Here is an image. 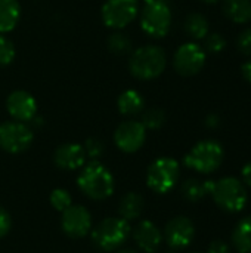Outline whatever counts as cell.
Listing matches in <instances>:
<instances>
[{"label": "cell", "mask_w": 251, "mask_h": 253, "mask_svg": "<svg viewBox=\"0 0 251 253\" xmlns=\"http://www.w3.org/2000/svg\"><path fill=\"white\" fill-rule=\"evenodd\" d=\"M207 253H229V246H228V243H225L222 240H216L209 246Z\"/></svg>", "instance_id": "1f68e13d"}, {"label": "cell", "mask_w": 251, "mask_h": 253, "mask_svg": "<svg viewBox=\"0 0 251 253\" xmlns=\"http://www.w3.org/2000/svg\"><path fill=\"white\" fill-rule=\"evenodd\" d=\"M195 237V227L192 221L186 216H176L170 219L164 228L166 243L172 249L188 248Z\"/></svg>", "instance_id": "5bb4252c"}, {"label": "cell", "mask_w": 251, "mask_h": 253, "mask_svg": "<svg viewBox=\"0 0 251 253\" xmlns=\"http://www.w3.org/2000/svg\"><path fill=\"white\" fill-rule=\"evenodd\" d=\"M223 13L235 24L251 21V0H223Z\"/></svg>", "instance_id": "ffe728a7"}, {"label": "cell", "mask_w": 251, "mask_h": 253, "mask_svg": "<svg viewBox=\"0 0 251 253\" xmlns=\"http://www.w3.org/2000/svg\"><path fill=\"white\" fill-rule=\"evenodd\" d=\"M93 245L102 252L118 251L132 236L130 222L123 218H107L90 231Z\"/></svg>", "instance_id": "3957f363"}, {"label": "cell", "mask_w": 251, "mask_h": 253, "mask_svg": "<svg viewBox=\"0 0 251 253\" xmlns=\"http://www.w3.org/2000/svg\"><path fill=\"white\" fill-rule=\"evenodd\" d=\"M77 185L92 200H105L115 191V179L111 170L99 160L86 162L77 176Z\"/></svg>", "instance_id": "6da1fadb"}, {"label": "cell", "mask_w": 251, "mask_h": 253, "mask_svg": "<svg viewBox=\"0 0 251 253\" xmlns=\"http://www.w3.org/2000/svg\"><path fill=\"white\" fill-rule=\"evenodd\" d=\"M84 151H86V156L90 157L92 160H98L104 151H105V145L101 139L98 138H89L86 142H84Z\"/></svg>", "instance_id": "f1b7e54d"}, {"label": "cell", "mask_w": 251, "mask_h": 253, "mask_svg": "<svg viewBox=\"0 0 251 253\" xmlns=\"http://www.w3.org/2000/svg\"><path fill=\"white\" fill-rule=\"evenodd\" d=\"M145 200L139 193H127L121 197L118 203V215L127 222L136 221L143 213Z\"/></svg>", "instance_id": "e0dca14e"}, {"label": "cell", "mask_w": 251, "mask_h": 253, "mask_svg": "<svg viewBox=\"0 0 251 253\" xmlns=\"http://www.w3.org/2000/svg\"><path fill=\"white\" fill-rule=\"evenodd\" d=\"M62 231L71 239H83L92 231V215L81 205H71L62 212Z\"/></svg>", "instance_id": "7c38bea8"}, {"label": "cell", "mask_w": 251, "mask_h": 253, "mask_svg": "<svg viewBox=\"0 0 251 253\" xmlns=\"http://www.w3.org/2000/svg\"><path fill=\"white\" fill-rule=\"evenodd\" d=\"M213 181H200V179H188L182 185V194L189 202H200L207 194H210Z\"/></svg>", "instance_id": "7402d4cb"}, {"label": "cell", "mask_w": 251, "mask_h": 253, "mask_svg": "<svg viewBox=\"0 0 251 253\" xmlns=\"http://www.w3.org/2000/svg\"><path fill=\"white\" fill-rule=\"evenodd\" d=\"M136 246L145 253H155L158 251L163 234L160 228L151 221H141L132 231Z\"/></svg>", "instance_id": "2e32d148"}, {"label": "cell", "mask_w": 251, "mask_h": 253, "mask_svg": "<svg viewBox=\"0 0 251 253\" xmlns=\"http://www.w3.org/2000/svg\"><path fill=\"white\" fill-rule=\"evenodd\" d=\"M139 10V0H107L101 15L108 28L123 30L138 18Z\"/></svg>", "instance_id": "9c48e42d"}, {"label": "cell", "mask_w": 251, "mask_h": 253, "mask_svg": "<svg viewBox=\"0 0 251 253\" xmlns=\"http://www.w3.org/2000/svg\"><path fill=\"white\" fill-rule=\"evenodd\" d=\"M12 228V218L9 212L0 206V239H3Z\"/></svg>", "instance_id": "4dcf8cb0"}, {"label": "cell", "mask_w": 251, "mask_h": 253, "mask_svg": "<svg viewBox=\"0 0 251 253\" xmlns=\"http://www.w3.org/2000/svg\"><path fill=\"white\" fill-rule=\"evenodd\" d=\"M217 123H219V119L216 117V116H209L207 117V126H217Z\"/></svg>", "instance_id": "e575fe53"}, {"label": "cell", "mask_w": 251, "mask_h": 253, "mask_svg": "<svg viewBox=\"0 0 251 253\" xmlns=\"http://www.w3.org/2000/svg\"><path fill=\"white\" fill-rule=\"evenodd\" d=\"M167 253H175V252H167Z\"/></svg>", "instance_id": "74e56055"}, {"label": "cell", "mask_w": 251, "mask_h": 253, "mask_svg": "<svg viewBox=\"0 0 251 253\" xmlns=\"http://www.w3.org/2000/svg\"><path fill=\"white\" fill-rule=\"evenodd\" d=\"M241 74H243V77L251 84V59L246 61V62L241 65Z\"/></svg>", "instance_id": "d6a6232c"}, {"label": "cell", "mask_w": 251, "mask_h": 253, "mask_svg": "<svg viewBox=\"0 0 251 253\" xmlns=\"http://www.w3.org/2000/svg\"><path fill=\"white\" fill-rule=\"evenodd\" d=\"M243 179H244V182L249 185V187H251V162L250 163H247L244 168H243Z\"/></svg>", "instance_id": "836d02e7"}, {"label": "cell", "mask_w": 251, "mask_h": 253, "mask_svg": "<svg viewBox=\"0 0 251 253\" xmlns=\"http://www.w3.org/2000/svg\"><path fill=\"white\" fill-rule=\"evenodd\" d=\"M206 64V50L194 43L188 42L178 47L173 56V67L178 74L183 77H191L198 74Z\"/></svg>", "instance_id": "30bf717a"}, {"label": "cell", "mask_w": 251, "mask_h": 253, "mask_svg": "<svg viewBox=\"0 0 251 253\" xmlns=\"http://www.w3.org/2000/svg\"><path fill=\"white\" fill-rule=\"evenodd\" d=\"M200 1H203V3H206V4H216L219 0H200Z\"/></svg>", "instance_id": "8d00e7d4"}, {"label": "cell", "mask_w": 251, "mask_h": 253, "mask_svg": "<svg viewBox=\"0 0 251 253\" xmlns=\"http://www.w3.org/2000/svg\"><path fill=\"white\" fill-rule=\"evenodd\" d=\"M146 141V129L138 120H126L114 132V142L123 153L132 154L139 151Z\"/></svg>", "instance_id": "8fae6325"}, {"label": "cell", "mask_w": 251, "mask_h": 253, "mask_svg": "<svg viewBox=\"0 0 251 253\" xmlns=\"http://www.w3.org/2000/svg\"><path fill=\"white\" fill-rule=\"evenodd\" d=\"M232 242L240 253H251V216L240 221L234 231Z\"/></svg>", "instance_id": "603a6c76"}, {"label": "cell", "mask_w": 251, "mask_h": 253, "mask_svg": "<svg viewBox=\"0 0 251 253\" xmlns=\"http://www.w3.org/2000/svg\"><path fill=\"white\" fill-rule=\"evenodd\" d=\"M166 122V114L161 108H148L142 111V120L141 123L145 126L146 130H158L163 127Z\"/></svg>", "instance_id": "d4e9b609"}, {"label": "cell", "mask_w": 251, "mask_h": 253, "mask_svg": "<svg viewBox=\"0 0 251 253\" xmlns=\"http://www.w3.org/2000/svg\"><path fill=\"white\" fill-rule=\"evenodd\" d=\"M117 253H139L136 249H132V248H124V249H118Z\"/></svg>", "instance_id": "d590c367"}, {"label": "cell", "mask_w": 251, "mask_h": 253, "mask_svg": "<svg viewBox=\"0 0 251 253\" xmlns=\"http://www.w3.org/2000/svg\"><path fill=\"white\" fill-rule=\"evenodd\" d=\"M49 202L52 205V208L58 212H64L67 208H70L72 205V197L71 194L64 190V188H56L50 193V197H49Z\"/></svg>", "instance_id": "484cf974"}, {"label": "cell", "mask_w": 251, "mask_h": 253, "mask_svg": "<svg viewBox=\"0 0 251 253\" xmlns=\"http://www.w3.org/2000/svg\"><path fill=\"white\" fill-rule=\"evenodd\" d=\"M167 65V55L157 44H146L135 49L129 58V71L139 80H154L163 74Z\"/></svg>", "instance_id": "7a4b0ae2"}, {"label": "cell", "mask_w": 251, "mask_h": 253, "mask_svg": "<svg viewBox=\"0 0 251 253\" xmlns=\"http://www.w3.org/2000/svg\"><path fill=\"white\" fill-rule=\"evenodd\" d=\"M117 107L123 116L135 117L138 114H142V111L145 110V99L141 95V92L135 89H127L118 96Z\"/></svg>", "instance_id": "ac0fdd59"}, {"label": "cell", "mask_w": 251, "mask_h": 253, "mask_svg": "<svg viewBox=\"0 0 251 253\" xmlns=\"http://www.w3.org/2000/svg\"><path fill=\"white\" fill-rule=\"evenodd\" d=\"M34 141L33 129L22 122L10 120L0 125V148L9 154L27 151Z\"/></svg>", "instance_id": "ba28073f"}, {"label": "cell", "mask_w": 251, "mask_h": 253, "mask_svg": "<svg viewBox=\"0 0 251 253\" xmlns=\"http://www.w3.org/2000/svg\"><path fill=\"white\" fill-rule=\"evenodd\" d=\"M210 194L216 205L231 213L240 212L247 203V190L237 178H222L212 182Z\"/></svg>", "instance_id": "8992f818"}, {"label": "cell", "mask_w": 251, "mask_h": 253, "mask_svg": "<svg viewBox=\"0 0 251 253\" xmlns=\"http://www.w3.org/2000/svg\"><path fill=\"white\" fill-rule=\"evenodd\" d=\"M21 19V4L18 0H0V34L10 33Z\"/></svg>", "instance_id": "d6986e66"}, {"label": "cell", "mask_w": 251, "mask_h": 253, "mask_svg": "<svg viewBox=\"0 0 251 253\" xmlns=\"http://www.w3.org/2000/svg\"><path fill=\"white\" fill-rule=\"evenodd\" d=\"M6 110L13 120L28 123L37 116V101L27 90H13L6 99Z\"/></svg>", "instance_id": "4fadbf2b"}, {"label": "cell", "mask_w": 251, "mask_h": 253, "mask_svg": "<svg viewBox=\"0 0 251 253\" xmlns=\"http://www.w3.org/2000/svg\"><path fill=\"white\" fill-rule=\"evenodd\" d=\"M225 157L223 147L213 139H206L195 144L185 156L183 163L186 168L200 173H212L222 165Z\"/></svg>", "instance_id": "5b68a950"}, {"label": "cell", "mask_w": 251, "mask_h": 253, "mask_svg": "<svg viewBox=\"0 0 251 253\" xmlns=\"http://www.w3.org/2000/svg\"><path fill=\"white\" fill-rule=\"evenodd\" d=\"M16 50L15 44L10 39H7L4 34H0V67L9 65L15 59Z\"/></svg>", "instance_id": "4316f807"}, {"label": "cell", "mask_w": 251, "mask_h": 253, "mask_svg": "<svg viewBox=\"0 0 251 253\" xmlns=\"http://www.w3.org/2000/svg\"><path fill=\"white\" fill-rule=\"evenodd\" d=\"M53 162L62 170H80L86 165L87 156L81 144L67 142L55 150Z\"/></svg>", "instance_id": "9a60e30c"}, {"label": "cell", "mask_w": 251, "mask_h": 253, "mask_svg": "<svg viewBox=\"0 0 251 253\" xmlns=\"http://www.w3.org/2000/svg\"><path fill=\"white\" fill-rule=\"evenodd\" d=\"M183 28L189 37L195 40H203L209 34V21L206 19L204 15L192 12L185 18Z\"/></svg>", "instance_id": "44dd1931"}, {"label": "cell", "mask_w": 251, "mask_h": 253, "mask_svg": "<svg viewBox=\"0 0 251 253\" xmlns=\"http://www.w3.org/2000/svg\"><path fill=\"white\" fill-rule=\"evenodd\" d=\"M203 40H204V50L210 53H219L226 47V39L219 33L207 34Z\"/></svg>", "instance_id": "83f0119b"}, {"label": "cell", "mask_w": 251, "mask_h": 253, "mask_svg": "<svg viewBox=\"0 0 251 253\" xmlns=\"http://www.w3.org/2000/svg\"><path fill=\"white\" fill-rule=\"evenodd\" d=\"M237 49L240 53L250 56L251 55V27H247L244 31L240 33L237 39Z\"/></svg>", "instance_id": "f546056e"}, {"label": "cell", "mask_w": 251, "mask_h": 253, "mask_svg": "<svg viewBox=\"0 0 251 253\" xmlns=\"http://www.w3.org/2000/svg\"><path fill=\"white\" fill-rule=\"evenodd\" d=\"M107 46L108 49L118 56H124L133 52V43L132 39L126 34L121 33V30H115L107 40Z\"/></svg>", "instance_id": "cb8c5ba5"}, {"label": "cell", "mask_w": 251, "mask_h": 253, "mask_svg": "<svg viewBox=\"0 0 251 253\" xmlns=\"http://www.w3.org/2000/svg\"><path fill=\"white\" fill-rule=\"evenodd\" d=\"M141 28L152 39H163L172 27V7L169 0H143L139 10Z\"/></svg>", "instance_id": "277c9868"}, {"label": "cell", "mask_w": 251, "mask_h": 253, "mask_svg": "<svg viewBox=\"0 0 251 253\" xmlns=\"http://www.w3.org/2000/svg\"><path fill=\"white\" fill-rule=\"evenodd\" d=\"M180 176L179 163L172 157H160L154 160L146 172V185L157 194L172 191Z\"/></svg>", "instance_id": "52a82bcc"}]
</instances>
